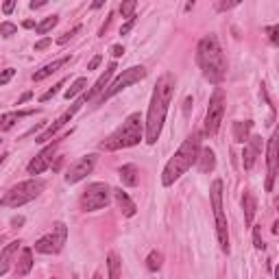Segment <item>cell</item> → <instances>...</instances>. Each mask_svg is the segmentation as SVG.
Here are the masks:
<instances>
[{
  "instance_id": "6da1fadb",
  "label": "cell",
  "mask_w": 279,
  "mask_h": 279,
  "mask_svg": "<svg viewBox=\"0 0 279 279\" xmlns=\"http://www.w3.org/2000/svg\"><path fill=\"white\" fill-rule=\"evenodd\" d=\"M172 94H175V77L168 72V75H164L157 81L155 90H153V96H151L149 114H146V122H144L146 144H155L159 140L168 107H170V100H172Z\"/></svg>"
},
{
  "instance_id": "7a4b0ae2",
  "label": "cell",
  "mask_w": 279,
  "mask_h": 279,
  "mask_svg": "<svg viewBox=\"0 0 279 279\" xmlns=\"http://www.w3.org/2000/svg\"><path fill=\"white\" fill-rule=\"evenodd\" d=\"M199 151H201V133L188 135L183 140V144L179 146V151L168 159L164 172H161V183H164V186H172L177 179H181L183 175L196 164Z\"/></svg>"
},
{
  "instance_id": "3957f363",
  "label": "cell",
  "mask_w": 279,
  "mask_h": 279,
  "mask_svg": "<svg viewBox=\"0 0 279 279\" xmlns=\"http://www.w3.org/2000/svg\"><path fill=\"white\" fill-rule=\"evenodd\" d=\"M196 61H199L203 77L210 83H220L227 75V61L223 55V48L216 40V35H205L196 46Z\"/></svg>"
},
{
  "instance_id": "277c9868",
  "label": "cell",
  "mask_w": 279,
  "mask_h": 279,
  "mask_svg": "<svg viewBox=\"0 0 279 279\" xmlns=\"http://www.w3.org/2000/svg\"><path fill=\"white\" fill-rule=\"evenodd\" d=\"M144 137V120L140 114H131L127 120L122 122L120 129H116L105 142H100L102 151H120L129 149V146L140 144V140Z\"/></svg>"
},
{
  "instance_id": "5b68a950",
  "label": "cell",
  "mask_w": 279,
  "mask_h": 279,
  "mask_svg": "<svg viewBox=\"0 0 279 279\" xmlns=\"http://www.w3.org/2000/svg\"><path fill=\"white\" fill-rule=\"evenodd\" d=\"M44 190L42 179H28L22 181L18 186H13L3 199H0V207H22V205L31 203L33 199H38Z\"/></svg>"
},
{
  "instance_id": "8992f818",
  "label": "cell",
  "mask_w": 279,
  "mask_h": 279,
  "mask_svg": "<svg viewBox=\"0 0 279 279\" xmlns=\"http://www.w3.org/2000/svg\"><path fill=\"white\" fill-rule=\"evenodd\" d=\"M109 196H112V188L107 183H90L83 194H81V210L83 212H96L109 205Z\"/></svg>"
},
{
  "instance_id": "52a82bcc",
  "label": "cell",
  "mask_w": 279,
  "mask_h": 279,
  "mask_svg": "<svg viewBox=\"0 0 279 279\" xmlns=\"http://www.w3.org/2000/svg\"><path fill=\"white\" fill-rule=\"evenodd\" d=\"M225 109H227L225 94H223L220 87H216L214 94H212V98H210L207 114H205V129H203L205 135H216L218 133L220 122H223V118H225Z\"/></svg>"
},
{
  "instance_id": "ba28073f",
  "label": "cell",
  "mask_w": 279,
  "mask_h": 279,
  "mask_svg": "<svg viewBox=\"0 0 279 279\" xmlns=\"http://www.w3.org/2000/svg\"><path fill=\"white\" fill-rule=\"evenodd\" d=\"M146 77V70L142 68V65H133V68H129V70H122L118 77H116L114 83H109L107 85V90L102 92V96L98 102H105L109 100L112 96H116V94H120L122 90H127L129 85H133V83H140Z\"/></svg>"
},
{
  "instance_id": "9c48e42d",
  "label": "cell",
  "mask_w": 279,
  "mask_h": 279,
  "mask_svg": "<svg viewBox=\"0 0 279 279\" xmlns=\"http://www.w3.org/2000/svg\"><path fill=\"white\" fill-rule=\"evenodd\" d=\"M65 238H68V229H65V225L63 223H57L53 227V233L42 236L38 242H35V251L44 253V255H55V253H59L61 249H63Z\"/></svg>"
},
{
  "instance_id": "30bf717a",
  "label": "cell",
  "mask_w": 279,
  "mask_h": 279,
  "mask_svg": "<svg viewBox=\"0 0 279 279\" xmlns=\"http://www.w3.org/2000/svg\"><path fill=\"white\" fill-rule=\"evenodd\" d=\"M94 166H96V155H85V157L77 159L75 164L68 168V172H65V183H70L72 186V183L83 181L87 175L94 170Z\"/></svg>"
},
{
  "instance_id": "8fae6325",
  "label": "cell",
  "mask_w": 279,
  "mask_h": 279,
  "mask_svg": "<svg viewBox=\"0 0 279 279\" xmlns=\"http://www.w3.org/2000/svg\"><path fill=\"white\" fill-rule=\"evenodd\" d=\"M83 102H85L83 98H79L77 102H72V107L68 109V112H63V114L59 116V118H57L53 124H50V127H48L46 131H44V133H40L38 137H35V142H38V144H44V142H48V140H53V135H57V131H59L65 122H70V120H72V116H75V114L79 112Z\"/></svg>"
},
{
  "instance_id": "7c38bea8",
  "label": "cell",
  "mask_w": 279,
  "mask_h": 279,
  "mask_svg": "<svg viewBox=\"0 0 279 279\" xmlns=\"http://www.w3.org/2000/svg\"><path fill=\"white\" fill-rule=\"evenodd\" d=\"M59 142H61V140H55V142L48 144L40 155H35L31 159V164H28V168H26L28 175H33V177H35V175H42L44 170H48V166L53 164V157H55V151H57V146H59Z\"/></svg>"
},
{
  "instance_id": "4fadbf2b",
  "label": "cell",
  "mask_w": 279,
  "mask_h": 279,
  "mask_svg": "<svg viewBox=\"0 0 279 279\" xmlns=\"http://www.w3.org/2000/svg\"><path fill=\"white\" fill-rule=\"evenodd\" d=\"M266 161H268V177H266V192H273L275 177H277V133L268 140L266 149Z\"/></svg>"
},
{
  "instance_id": "5bb4252c",
  "label": "cell",
  "mask_w": 279,
  "mask_h": 279,
  "mask_svg": "<svg viewBox=\"0 0 279 279\" xmlns=\"http://www.w3.org/2000/svg\"><path fill=\"white\" fill-rule=\"evenodd\" d=\"M116 70H118V65H116V63H109V65H107V70L100 75V79L96 81V83H94V87H92V90H90V92H85L81 98H83V100H92L94 96H96V94L105 92V87L109 85V79L114 77V72H116Z\"/></svg>"
},
{
  "instance_id": "9a60e30c",
  "label": "cell",
  "mask_w": 279,
  "mask_h": 279,
  "mask_svg": "<svg viewBox=\"0 0 279 279\" xmlns=\"http://www.w3.org/2000/svg\"><path fill=\"white\" fill-rule=\"evenodd\" d=\"M20 245H22L20 240H13V242H9V245L3 249V251H0V277L11 268V262H13V258H16Z\"/></svg>"
},
{
  "instance_id": "2e32d148",
  "label": "cell",
  "mask_w": 279,
  "mask_h": 279,
  "mask_svg": "<svg viewBox=\"0 0 279 279\" xmlns=\"http://www.w3.org/2000/svg\"><path fill=\"white\" fill-rule=\"evenodd\" d=\"M114 192V196H116V203H118V207H120V212L124 216H135V212H137V207H135V203L131 201V196L124 192L122 188H116V190H112Z\"/></svg>"
},
{
  "instance_id": "e0dca14e",
  "label": "cell",
  "mask_w": 279,
  "mask_h": 279,
  "mask_svg": "<svg viewBox=\"0 0 279 279\" xmlns=\"http://www.w3.org/2000/svg\"><path fill=\"white\" fill-rule=\"evenodd\" d=\"M31 268H33V249L24 247L20 253V258L16 260V268L13 270H16L18 277H24V275L31 273Z\"/></svg>"
},
{
  "instance_id": "ac0fdd59",
  "label": "cell",
  "mask_w": 279,
  "mask_h": 279,
  "mask_svg": "<svg viewBox=\"0 0 279 279\" xmlns=\"http://www.w3.org/2000/svg\"><path fill=\"white\" fill-rule=\"evenodd\" d=\"M196 164H199V170L205 175V172H212L216 166V155L212 149H201L199 151V157H196Z\"/></svg>"
},
{
  "instance_id": "d6986e66",
  "label": "cell",
  "mask_w": 279,
  "mask_h": 279,
  "mask_svg": "<svg viewBox=\"0 0 279 279\" xmlns=\"http://www.w3.org/2000/svg\"><path fill=\"white\" fill-rule=\"evenodd\" d=\"M65 63H70V57H61V59H55L53 63L44 65L42 70H38V72H35V75H33V81H35V83H38V81H44L46 77H50V75H53V72H57L59 68H63Z\"/></svg>"
},
{
  "instance_id": "ffe728a7",
  "label": "cell",
  "mask_w": 279,
  "mask_h": 279,
  "mask_svg": "<svg viewBox=\"0 0 279 279\" xmlns=\"http://www.w3.org/2000/svg\"><path fill=\"white\" fill-rule=\"evenodd\" d=\"M242 210H245L247 225H253L255 212H258V201H255V196L251 192H245V196H242Z\"/></svg>"
},
{
  "instance_id": "44dd1931",
  "label": "cell",
  "mask_w": 279,
  "mask_h": 279,
  "mask_svg": "<svg viewBox=\"0 0 279 279\" xmlns=\"http://www.w3.org/2000/svg\"><path fill=\"white\" fill-rule=\"evenodd\" d=\"M118 177H120V181H122V186L133 188V186H137V168H135L133 164L122 166L120 170H118Z\"/></svg>"
},
{
  "instance_id": "7402d4cb",
  "label": "cell",
  "mask_w": 279,
  "mask_h": 279,
  "mask_svg": "<svg viewBox=\"0 0 279 279\" xmlns=\"http://www.w3.org/2000/svg\"><path fill=\"white\" fill-rule=\"evenodd\" d=\"M251 127H253V122H233V127H231V131H233V140H236L238 144H247V140H249V131H251Z\"/></svg>"
},
{
  "instance_id": "603a6c76",
  "label": "cell",
  "mask_w": 279,
  "mask_h": 279,
  "mask_svg": "<svg viewBox=\"0 0 279 279\" xmlns=\"http://www.w3.org/2000/svg\"><path fill=\"white\" fill-rule=\"evenodd\" d=\"M28 114H33V112H9V114L0 116V131H9L22 116H28Z\"/></svg>"
},
{
  "instance_id": "cb8c5ba5",
  "label": "cell",
  "mask_w": 279,
  "mask_h": 279,
  "mask_svg": "<svg viewBox=\"0 0 279 279\" xmlns=\"http://www.w3.org/2000/svg\"><path fill=\"white\" fill-rule=\"evenodd\" d=\"M120 268H122V262L116 253H109L107 255V270H109V279H120Z\"/></svg>"
},
{
  "instance_id": "d4e9b609",
  "label": "cell",
  "mask_w": 279,
  "mask_h": 279,
  "mask_svg": "<svg viewBox=\"0 0 279 279\" xmlns=\"http://www.w3.org/2000/svg\"><path fill=\"white\" fill-rule=\"evenodd\" d=\"M85 85H87V79H85V77H81V79H77V81H75V83H72V85L68 87V90H65V94H63V96H65V98H68V100H70V98H75V96H79V94H81V92H83V90H85Z\"/></svg>"
},
{
  "instance_id": "484cf974",
  "label": "cell",
  "mask_w": 279,
  "mask_h": 279,
  "mask_svg": "<svg viewBox=\"0 0 279 279\" xmlns=\"http://www.w3.org/2000/svg\"><path fill=\"white\" fill-rule=\"evenodd\" d=\"M161 262H164V255H161L159 251H151L149 258H146V268H149L151 273H157V270L161 268Z\"/></svg>"
},
{
  "instance_id": "4316f807",
  "label": "cell",
  "mask_w": 279,
  "mask_h": 279,
  "mask_svg": "<svg viewBox=\"0 0 279 279\" xmlns=\"http://www.w3.org/2000/svg\"><path fill=\"white\" fill-rule=\"evenodd\" d=\"M57 22H59V18L57 16H50V18H46V20H42L38 26H35V31H38L40 35H46L48 31H53V28L57 26Z\"/></svg>"
},
{
  "instance_id": "83f0119b",
  "label": "cell",
  "mask_w": 279,
  "mask_h": 279,
  "mask_svg": "<svg viewBox=\"0 0 279 279\" xmlns=\"http://www.w3.org/2000/svg\"><path fill=\"white\" fill-rule=\"evenodd\" d=\"M255 157H258V153H255L251 146H245V153H242V159H245V168L247 170H251L253 164H255Z\"/></svg>"
},
{
  "instance_id": "f1b7e54d",
  "label": "cell",
  "mask_w": 279,
  "mask_h": 279,
  "mask_svg": "<svg viewBox=\"0 0 279 279\" xmlns=\"http://www.w3.org/2000/svg\"><path fill=\"white\" fill-rule=\"evenodd\" d=\"M135 7H137L135 0H127V3H122V5H120V13H122V18H133Z\"/></svg>"
},
{
  "instance_id": "f546056e",
  "label": "cell",
  "mask_w": 279,
  "mask_h": 279,
  "mask_svg": "<svg viewBox=\"0 0 279 279\" xmlns=\"http://www.w3.org/2000/svg\"><path fill=\"white\" fill-rule=\"evenodd\" d=\"M18 33V26L13 24V22H3L0 24V35L3 38H11V35H16Z\"/></svg>"
},
{
  "instance_id": "4dcf8cb0",
  "label": "cell",
  "mask_w": 279,
  "mask_h": 279,
  "mask_svg": "<svg viewBox=\"0 0 279 279\" xmlns=\"http://www.w3.org/2000/svg\"><path fill=\"white\" fill-rule=\"evenodd\" d=\"M253 245L258 251H264L266 249V245H264V240H262V229L260 227H253Z\"/></svg>"
},
{
  "instance_id": "1f68e13d",
  "label": "cell",
  "mask_w": 279,
  "mask_h": 279,
  "mask_svg": "<svg viewBox=\"0 0 279 279\" xmlns=\"http://www.w3.org/2000/svg\"><path fill=\"white\" fill-rule=\"evenodd\" d=\"M63 85H65V81H59V83H57L55 87H50V90H48L46 94H42V96H40V100H42V102H46V100H50V98H53V96H55V94H57V92H59V90H61V87H63Z\"/></svg>"
},
{
  "instance_id": "d6a6232c",
  "label": "cell",
  "mask_w": 279,
  "mask_h": 279,
  "mask_svg": "<svg viewBox=\"0 0 279 279\" xmlns=\"http://www.w3.org/2000/svg\"><path fill=\"white\" fill-rule=\"evenodd\" d=\"M13 75H16V70H13V68H7V70L0 72V85H7V83H9V81L13 79Z\"/></svg>"
},
{
  "instance_id": "836d02e7",
  "label": "cell",
  "mask_w": 279,
  "mask_h": 279,
  "mask_svg": "<svg viewBox=\"0 0 279 279\" xmlns=\"http://www.w3.org/2000/svg\"><path fill=\"white\" fill-rule=\"evenodd\" d=\"M77 33H81V26H75V28H72V31H68V33H63L61 35V38L59 40H57V44H65V42H68V40H72V38H75V35Z\"/></svg>"
},
{
  "instance_id": "e575fe53",
  "label": "cell",
  "mask_w": 279,
  "mask_h": 279,
  "mask_svg": "<svg viewBox=\"0 0 279 279\" xmlns=\"http://www.w3.org/2000/svg\"><path fill=\"white\" fill-rule=\"evenodd\" d=\"M133 26H135V16H133V18H129V20L122 24V28H120V35H127V33H129Z\"/></svg>"
},
{
  "instance_id": "d590c367",
  "label": "cell",
  "mask_w": 279,
  "mask_h": 279,
  "mask_svg": "<svg viewBox=\"0 0 279 279\" xmlns=\"http://www.w3.org/2000/svg\"><path fill=\"white\" fill-rule=\"evenodd\" d=\"M279 26H270L268 28V35H270V42H273V44H279Z\"/></svg>"
},
{
  "instance_id": "8d00e7d4",
  "label": "cell",
  "mask_w": 279,
  "mask_h": 279,
  "mask_svg": "<svg viewBox=\"0 0 279 279\" xmlns=\"http://www.w3.org/2000/svg\"><path fill=\"white\" fill-rule=\"evenodd\" d=\"M50 46V40L48 38H44V40H40L38 44H35V50H46Z\"/></svg>"
},
{
  "instance_id": "74e56055",
  "label": "cell",
  "mask_w": 279,
  "mask_h": 279,
  "mask_svg": "<svg viewBox=\"0 0 279 279\" xmlns=\"http://www.w3.org/2000/svg\"><path fill=\"white\" fill-rule=\"evenodd\" d=\"M233 7H238V0H233V3H218V9H220V11L233 9Z\"/></svg>"
},
{
  "instance_id": "f35d334b",
  "label": "cell",
  "mask_w": 279,
  "mask_h": 279,
  "mask_svg": "<svg viewBox=\"0 0 279 279\" xmlns=\"http://www.w3.org/2000/svg\"><path fill=\"white\" fill-rule=\"evenodd\" d=\"M100 61H102V57H100V55H96V57H94V59H92L90 63H87V70H96Z\"/></svg>"
},
{
  "instance_id": "ab89813d",
  "label": "cell",
  "mask_w": 279,
  "mask_h": 279,
  "mask_svg": "<svg viewBox=\"0 0 279 279\" xmlns=\"http://www.w3.org/2000/svg\"><path fill=\"white\" fill-rule=\"evenodd\" d=\"M13 7H16V0H7V3L3 5V11L7 13V16H9V13L13 11Z\"/></svg>"
},
{
  "instance_id": "60d3db41",
  "label": "cell",
  "mask_w": 279,
  "mask_h": 279,
  "mask_svg": "<svg viewBox=\"0 0 279 279\" xmlns=\"http://www.w3.org/2000/svg\"><path fill=\"white\" fill-rule=\"evenodd\" d=\"M112 55L114 57H122L124 55V48L120 46V44H114V46H112Z\"/></svg>"
},
{
  "instance_id": "b9f144b4",
  "label": "cell",
  "mask_w": 279,
  "mask_h": 279,
  "mask_svg": "<svg viewBox=\"0 0 279 279\" xmlns=\"http://www.w3.org/2000/svg\"><path fill=\"white\" fill-rule=\"evenodd\" d=\"M46 5V0H33L31 3V9H40V7Z\"/></svg>"
},
{
  "instance_id": "7bdbcfd3",
  "label": "cell",
  "mask_w": 279,
  "mask_h": 279,
  "mask_svg": "<svg viewBox=\"0 0 279 279\" xmlns=\"http://www.w3.org/2000/svg\"><path fill=\"white\" fill-rule=\"evenodd\" d=\"M33 96V94L31 92H26V94H22V96H20V100H18V105H22V102H26L28 98H31Z\"/></svg>"
},
{
  "instance_id": "ee69618b",
  "label": "cell",
  "mask_w": 279,
  "mask_h": 279,
  "mask_svg": "<svg viewBox=\"0 0 279 279\" xmlns=\"http://www.w3.org/2000/svg\"><path fill=\"white\" fill-rule=\"evenodd\" d=\"M22 223H24V218H22V216H16V218L11 220V225H13V227H20Z\"/></svg>"
},
{
  "instance_id": "f6af8a7d",
  "label": "cell",
  "mask_w": 279,
  "mask_h": 279,
  "mask_svg": "<svg viewBox=\"0 0 279 279\" xmlns=\"http://www.w3.org/2000/svg\"><path fill=\"white\" fill-rule=\"evenodd\" d=\"M22 26H24V28H33V20H26Z\"/></svg>"
},
{
  "instance_id": "bcb514c9",
  "label": "cell",
  "mask_w": 279,
  "mask_h": 279,
  "mask_svg": "<svg viewBox=\"0 0 279 279\" xmlns=\"http://www.w3.org/2000/svg\"><path fill=\"white\" fill-rule=\"evenodd\" d=\"M98 7H102V0H96V3L92 5V9H98Z\"/></svg>"
},
{
  "instance_id": "7dc6e473",
  "label": "cell",
  "mask_w": 279,
  "mask_h": 279,
  "mask_svg": "<svg viewBox=\"0 0 279 279\" xmlns=\"http://www.w3.org/2000/svg\"><path fill=\"white\" fill-rule=\"evenodd\" d=\"M5 157H7V155H5ZM5 157H0V164H3V161H5Z\"/></svg>"
},
{
  "instance_id": "c3c4849f",
  "label": "cell",
  "mask_w": 279,
  "mask_h": 279,
  "mask_svg": "<svg viewBox=\"0 0 279 279\" xmlns=\"http://www.w3.org/2000/svg\"><path fill=\"white\" fill-rule=\"evenodd\" d=\"M94 279H100V275H94Z\"/></svg>"
},
{
  "instance_id": "681fc988",
  "label": "cell",
  "mask_w": 279,
  "mask_h": 279,
  "mask_svg": "<svg viewBox=\"0 0 279 279\" xmlns=\"http://www.w3.org/2000/svg\"><path fill=\"white\" fill-rule=\"evenodd\" d=\"M0 245H3V238H0Z\"/></svg>"
}]
</instances>
